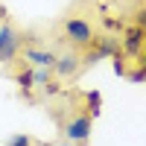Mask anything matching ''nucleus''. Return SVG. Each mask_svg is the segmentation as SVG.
<instances>
[{
	"label": "nucleus",
	"mask_w": 146,
	"mask_h": 146,
	"mask_svg": "<svg viewBox=\"0 0 146 146\" xmlns=\"http://www.w3.org/2000/svg\"><path fill=\"white\" fill-rule=\"evenodd\" d=\"M62 35H64V41H70L76 50H85V47H91V41L96 38V32H94V23L88 18H82V15H70L62 21Z\"/></svg>",
	"instance_id": "nucleus-1"
},
{
	"label": "nucleus",
	"mask_w": 146,
	"mask_h": 146,
	"mask_svg": "<svg viewBox=\"0 0 146 146\" xmlns=\"http://www.w3.org/2000/svg\"><path fill=\"white\" fill-rule=\"evenodd\" d=\"M23 50V35L12 27V23H0V62L9 64V62H15L18 53Z\"/></svg>",
	"instance_id": "nucleus-2"
},
{
	"label": "nucleus",
	"mask_w": 146,
	"mask_h": 146,
	"mask_svg": "<svg viewBox=\"0 0 146 146\" xmlns=\"http://www.w3.org/2000/svg\"><path fill=\"white\" fill-rule=\"evenodd\" d=\"M91 126H94V117H91L88 111H76L62 129H64V137H67L70 143H88Z\"/></svg>",
	"instance_id": "nucleus-3"
},
{
	"label": "nucleus",
	"mask_w": 146,
	"mask_h": 146,
	"mask_svg": "<svg viewBox=\"0 0 146 146\" xmlns=\"http://www.w3.org/2000/svg\"><path fill=\"white\" fill-rule=\"evenodd\" d=\"M146 47V29L137 27V23H131V27L123 29V38H120V50H123L126 58H137Z\"/></svg>",
	"instance_id": "nucleus-4"
},
{
	"label": "nucleus",
	"mask_w": 146,
	"mask_h": 146,
	"mask_svg": "<svg viewBox=\"0 0 146 146\" xmlns=\"http://www.w3.org/2000/svg\"><path fill=\"white\" fill-rule=\"evenodd\" d=\"M79 67H82V53L73 47V50H67V53H62L56 58V67H53V73L58 79H73L79 73Z\"/></svg>",
	"instance_id": "nucleus-5"
},
{
	"label": "nucleus",
	"mask_w": 146,
	"mask_h": 146,
	"mask_svg": "<svg viewBox=\"0 0 146 146\" xmlns=\"http://www.w3.org/2000/svg\"><path fill=\"white\" fill-rule=\"evenodd\" d=\"M56 53L41 50V47H23V62H29L32 67H56Z\"/></svg>",
	"instance_id": "nucleus-6"
},
{
	"label": "nucleus",
	"mask_w": 146,
	"mask_h": 146,
	"mask_svg": "<svg viewBox=\"0 0 146 146\" xmlns=\"http://www.w3.org/2000/svg\"><path fill=\"white\" fill-rule=\"evenodd\" d=\"M15 82H18L21 94L29 100V96H32V88H35V67H29V62H23V67L15 73Z\"/></svg>",
	"instance_id": "nucleus-7"
},
{
	"label": "nucleus",
	"mask_w": 146,
	"mask_h": 146,
	"mask_svg": "<svg viewBox=\"0 0 146 146\" xmlns=\"http://www.w3.org/2000/svg\"><path fill=\"white\" fill-rule=\"evenodd\" d=\"M85 111H88L91 117H100V111H102V94L100 91H85Z\"/></svg>",
	"instance_id": "nucleus-8"
},
{
	"label": "nucleus",
	"mask_w": 146,
	"mask_h": 146,
	"mask_svg": "<svg viewBox=\"0 0 146 146\" xmlns=\"http://www.w3.org/2000/svg\"><path fill=\"white\" fill-rule=\"evenodd\" d=\"M53 82V67H35V88H47Z\"/></svg>",
	"instance_id": "nucleus-9"
},
{
	"label": "nucleus",
	"mask_w": 146,
	"mask_h": 146,
	"mask_svg": "<svg viewBox=\"0 0 146 146\" xmlns=\"http://www.w3.org/2000/svg\"><path fill=\"white\" fill-rule=\"evenodd\" d=\"M6 146H35V140H32L29 135H12Z\"/></svg>",
	"instance_id": "nucleus-10"
},
{
	"label": "nucleus",
	"mask_w": 146,
	"mask_h": 146,
	"mask_svg": "<svg viewBox=\"0 0 146 146\" xmlns=\"http://www.w3.org/2000/svg\"><path fill=\"white\" fill-rule=\"evenodd\" d=\"M129 76V82H146V70L137 64V70H131V73H126Z\"/></svg>",
	"instance_id": "nucleus-11"
},
{
	"label": "nucleus",
	"mask_w": 146,
	"mask_h": 146,
	"mask_svg": "<svg viewBox=\"0 0 146 146\" xmlns=\"http://www.w3.org/2000/svg\"><path fill=\"white\" fill-rule=\"evenodd\" d=\"M135 23L146 29V6H143V9H137V15H135Z\"/></svg>",
	"instance_id": "nucleus-12"
},
{
	"label": "nucleus",
	"mask_w": 146,
	"mask_h": 146,
	"mask_svg": "<svg viewBox=\"0 0 146 146\" xmlns=\"http://www.w3.org/2000/svg\"><path fill=\"white\" fill-rule=\"evenodd\" d=\"M137 64H140V67H143V70H146V47H143V53H140V56H137Z\"/></svg>",
	"instance_id": "nucleus-13"
}]
</instances>
